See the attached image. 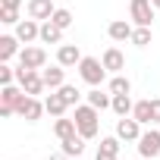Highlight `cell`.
Wrapping results in <instances>:
<instances>
[{
  "mask_svg": "<svg viewBox=\"0 0 160 160\" xmlns=\"http://www.w3.org/2000/svg\"><path fill=\"white\" fill-rule=\"evenodd\" d=\"M0 7H10V10H19L22 0H0Z\"/></svg>",
  "mask_w": 160,
  "mask_h": 160,
  "instance_id": "f546056e",
  "label": "cell"
},
{
  "mask_svg": "<svg viewBox=\"0 0 160 160\" xmlns=\"http://www.w3.org/2000/svg\"><path fill=\"white\" fill-rule=\"evenodd\" d=\"M78 75H82V82H88L91 88H101V82L107 78V66H104V60L82 57V63H78Z\"/></svg>",
  "mask_w": 160,
  "mask_h": 160,
  "instance_id": "7a4b0ae2",
  "label": "cell"
},
{
  "mask_svg": "<svg viewBox=\"0 0 160 160\" xmlns=\"http://www.w3.org/2000/svg\"><path fill=\"white\" fill-rule=\"evenodd\" d=\"M57 63L60 66H78V63H82V50H78L75 44H60V50H57Z\"/></svg>",
  "mask_w": 160,
  "mask_h": 160,
  "instance_id": "4fadbf2b",
  "label": "cell"
},
{
  "mask_svg": "<svg viewBox=\"0 0 160 160\" xmlns=\"http://www.w3.org/2000/svg\"><path fill=\"white\" fill-rule=\"evenodd\" d=\"M144 160H154V157H144Z\"/></svg>",
  "mask_w": 160,
  "mask_h": 160,
  "instance_id": "d6a6232c",
  "label": "cell"
},
{
  "mask_svg": "<svg viewBox=\"0 0 160 160\" xmlns=\"http://www.w3.org/2000/svg\"><path fill=\"white\" fill-rule=\"evenodd\" d=\"M132 44H135V47H148V44H151V25H135Z\"/></svg>",
  "mask_w": 160,
  "mask_h": 160,
  "instance_id": "d4e9b609",
  "label": "cell"
},
{
  "mask_svg": "<svg viewBox=\"0 0 160 160\" xmlns=\"http://www.w3.org/2000/svg\"><path fill=\"white\" fill-rule=\"evenodd\" d=\"M138 154L157 160V154H160V129H148V132H141V138H138Z\"/></svg>",
  "mask_w": 160,
  "mask_h": 160,
  "instance_id": "ba28073f",
  "label": "cell"
},
{
  "mask_svg": "<svg viewBox=\"0 0 160 160\" xmlns=\"http://www.w3.org/2000/svg\"><path fill=\"white\" fill-rule=\"evenodd\" d=\"M88 104L94 110H107V107H113V94H104L101 88H91L88 91Z\"/></svg>",
  "mask_w": 160,
  "mask_h": 160,
  "instance_id": "44dd1931",
  "label": "cell"
},
{
  "mask_svg": "<svg viewBox=\"0 0 160 160\" xmlns=\"http://www.w3.org/2000/svg\"><path fill=\"white\" fill-rule=\"evenodd\" d=\"M151 3H154V10H160V0H151Z\"/></svg>",
  "mask_w": 160,
  "mask_h": 160,
  "instance_id": "1f68e13d",
  "label": "cell"
},
{
  "mask_svg": "<svg viewBox=\"0 0 160 160\" xmlns=\"http://www.w3.org/2000/svg\"><path fill=\"white\" fill-rule=\"evenodd\" d=\"M41 41H44V44H60V41H63V28L53 25L50 19L41 22Z\"/></svg>",
  "mask_w": 160,
  "mask_h": 160,
  "instance_id": "ffe728a7",
  "label": "cell"
},
{
  "mask_svg": "<svg viewBox=\"0 0 160 160\" xmlns=\"http://www.w3.org/2000/svg\"><path fill=\"white\" fill-rule=\"evenodd\" d=\"M16 38L22 41V44H32V41H41V22L38 19H22L19 25H16Z\"/></svg>",
  "mask_w": 160,
  "mask_h": 160,
  "instance_id": "9c48e42d",
  "label": "cell"
},
{
  "mask_svg": "<svg viewBox=\"0 0 160 160\" xmlns=\"http://www.w3.org/2000/svg\"><path fill=\"white\" fill-rule=\"evenodd\" d=\"M151 104H154V122H160V98H154Z\"/></svg>",
  "mask_w": 160,
  "mask_h": 160,
  "instance_id": "4dcf8cb0",
  "label": "cell"
},
{
  "mask_svg": "<svg viewBox=\"0 0 160 160\" xmlns=\"http://www.w3.org/2000/svg\"><path fill=\"white\" fill-rule=\"evenodd\" d=\"M110 94H132V82L126 75H113L110 78Z\"/></svg>",
  "mask_w": 160,
  "mask_h": 160,
  "instance_id": "cb8c5ba5",
  "label": "cell"
},
{
  "mask_svg": "<svg viewBox=\"0 0 160 160\" xmlns=\"http://www.w3.org/2000/svg\"><path fill=\"white\" fill-rule=\"evenodd\" d=\"M132 107H135V104H132L129 94H113V107H110V110H113L116 116H132Z\"/></svg>",
  "mask_w": 160,
  "mask_h": 160,
  "instance_id": "603a6c76",
  "label": "cell"
},
{
  "mask_svg": "<svg viewBox=\"0 0 160 160\" xmlns=\"http://www.w3.org/2000/svg\"><path fill=\"white\" fill-rule=\"evenodd\" d=\"M22 94H25L22 85H0V116H13Z\"/></svg>",
  "mask_w": 160,
  "mask_h": 160,
  "instance_id": "3957f363",
  "label": "cell"
},
{
  "mask_svg": "<svg viewBox=\"0 0 160 160\" xmlns=\"http://www.w3.org/2000/svg\"><path fill=\"white\" fill-rule=\"evenodd\" d=\"M0 22L3 25H19V10H10V7H0Z\"/></svg>",
  "mask_w": 160,
  "mask_h": 160,
  "instance_id": "83f0119b",
  "label": "cell"
},
{
  "mask_svg": "<svg viewBox=\"0 0 160 160\" xmlns=\"http://www.w3.org/2000/svg\"><path fill=\"white\" fill-rule=\"evenodd\" d=\"M69 160H78V157H69Z\"/></svg>",
  "mask_w": 160,
  "mask_h": 160,
  "instance_id": "836d02e7",
  "label": "cell"
},
{
  "mask_svg": "<svg viewBox=\"0 0 160 160\" xmlns=\"http://www.w3.org/2000/svg\"><path fill=\"white\" fill-rule=\"evenodd\" d=\"M16 113H19L25 122H38V119H41V113H47V110H44V104H41L38 98H32V94H22V101L16 104Z\"/></svg>",
  "mask_w": 160,
  "mask_h": 160,
  "instance_id": "5b68a950",
  "label": "cell"
},
{
  "mask_svg": "<svg viewBox=\"0 0 160 160\" xmlns=\"http://www.w3.org/2000/svg\"><path fill=\"white\" fill-rule=\"evenodd\" d=\"M60 94H63V101L69 104V107H78V98H82V91H78L75 85H63V88H57Z\"/></svg>",
  "mask_w": 160,
  "mask_h": 160,
  "instance_id": "484cf974",
  "label": "cell"
},
{
  "mask_svg": "<svg viewBox=\"0 0 160 160\" xmlns=\"http://www.w3.org/2000/svg\"><path fill=\"white\" fill-rule=\"evenodd\" d=\"M16 82V69L10 63H0V85H13Z\"/></svg>",
  "mask_w": 160,
  "mask_h": 160,
  "instance_id": "f1b7e54d",
  "label": "cell"
},
{
  "mask_svg": "<svg viewBox=\"0 0 160 160\" xmlns=\"http://www.w3.org/2000/svg\"><path fill=\"white\" fill-rule=\"evenodd\" d=\"M116 138L119 141H138L141 138V122L135 116H119L116 122Z\"/></svg>",
  "mask_w": 160,
  "mask_h": 160,
  "instance_id": "52a82bcc",
  "label": "cell"
},
{
  "mask_svg": "<svg viewBox=\"0 0 160 160\" xmlns=\"http://www.w3.org/2000/svg\"><path fill=\"white\" fill-rule=\"evenodd\" d=\"M129 16L135 25H151L154 22V3L151 0H132L129 3Z\"/></svg>",
  "mask_w": 160,
  "mask_h": 160,
  "instance_id": "8992f818",
  "label": "cell"
},
{
  "mask_svg": "<svg viewBox=\"0 0 160 160\" xmlns=\"http://www.w3.org/2000/svg\"><path fill=\"white\" fill-rule=\"evenodd\" d=\"M44 110H47L50 116H63V113L69 110V104L63 101V94H60V91H50V94L44 98Z\"/></svg>",
  "mask_w": 160,
  "mask_h": 160,
  "instance_id": "e0dca14e",
  "label": "cell"
},
{
  "mask_svg": "<svg viewBox=\"0 0 160 160\" xmlns=\"http://www.w3.org/2000/svg\"><path fill=\"white\" fill-rule=\"evenodd\" d=\"M98 160H119V138H116V135L101 138V144H98Z\"/></svg>",
  "mask_w": 160,
  "mask_h": 160,
  "instance_id": "5bb4252c",
  "label": "cell"
},
{
  "mask_svg": "<svg viewBox=\"0 0 160 160\" xmlns=\"http://www.w3.org/2000/svg\"><path fill=\"white\" fill-rule=\"evenodd\" d=\"M132 32H135V28H132L126 19H113L110 28H107V35H110L113 41H132Z\"/></svg>",
  "mask_w": 160,
  "mask_h": 160,
  "instance_id": "2e32d148",
  "label": "cell"
},
{
  "mask_svg": "<svg viewBox=\"0 0 160 160\" xmlns=\"http://www.w3.org/2000/svg\"><path fill=\"white\" fill-rule=\"evenodd\" d=\"M19 66L22 69H44L47 66V50L44 47H35V44H25L19 50Z\"/></svg>",
  "mask_w": 160,
  "mask_h": 160,
  "instance_id": "277c9868",
  "label": "cell"
},
{
  "mask_svg": "<svg viewBox=\"0 0 160 160\" xmlns=\"http://www.w3.org/2000/svg\"><path fill=\"white\" fill-rule=\"evenodd\" d=\"M50 22H53V25H60V28H63V32H66V28H69V25H72V13H69V10H63V7H60V10H57V13H53V16H50Z\"/></svg>",
  "mask_w": 160,
  "mask_h": 160,
  "instance_id": "4316f807",
  "label": "cell"
},
{
  "mask_svg": "<svg viewBox=\"0 0 160 160\" xmlns=\"http://www.w3.org/2000/svg\"><path fill=\"white\" fill-rule=\"evenodd\" d=\"M53 135H57L60 141H66V138L78 135V126H75V119H63V116H57V122H53Z\"/></svg>",
  "mask_w": 160,
  "mask_h": 160,
  "instance_id": "d6986e66",
  "label": "cell"
},
{
  "mask_svg": "<svg viewBox=\"0 0 160 160\" xmlns=\"http://www.w3.org/2000/svg\"><path fill=\"white\" fill-rule=\"evenodd\" d=\"M75 126H78V135L85 141L98 138V132H101V110H94L91 104H78L75 107Z\"/></svg>",
  "mask_w": 160,
  "mask_h": 160,
  "instance_id": "6da1fadb",
  "label": "cell"
},
{
  "mask_svg": "<svg viewBox=\"0 0 160 160\" xmlns=\"http://www.w3.org/2000/svg\"><path fill=\"white\" fill-rule=\"evenodd\" d=\"M19 38L16 35H0V63H10L13 57H19Z\"/></svg>",
  "mask_w": 160,
  "mask_h": 160,
  "instance_id": "9a60e30c",
  "label": "cell"
},
{
  "mask_svg": "<svg viewBox=\"0 0 160 160\" xmlns=\"http://www.w3.org/2000/svg\"><path fill=\"white\" fill-rule=\"evenodd\" d=\"M41 75H44V85L50 88V91H57V88H63L66 85V66H44L41 69Z\"/></svg>",
  "mask_w": 160,
  "mask_h": 160,
  "instance_id": "8fae6325",
  "label": "cell"
},
{
  "mask_svg": "<svg viewBox=\"0 0 160 160\" xmlns=\"http://www.w3.org/2000/svg\"><path fill=\"white\" fill-rule=\"evenodd\" d=\"M132 116H135L141 126H151V122H154V104H151V101H135Z\"/></svg>",
  "mask_w": 160,
  "mask_h": 160,
  "instance_id": "ac0fdd59",
  "label": "cell"
},
{
  "mask_svg": "<svg viewBox=\"0 0 160 160\" xmlns=\"http://www.w3.org/2000/svg\"><path fill=\"white\" fill-rule=\"evenodd\" d=\"M60 144H63V154L66 157H82V151H85V138L82 135H72V138H66Z\"/></svg>",
  "mask_w": 160,
  "mask_h": 160,
  "instance_id": "7402d4cb",
  "label": "cell"
},
{
  "mask_svg": "<svg viewBox=\"0 0 160 160\" xmlns=\"http://www.w3.org/2000/svg\"><path fill=\"white\" fill-rule=\"evenodd\" d=\"M101 60H104L107 72H113V75H119V72L126 69V57H122V50H119V47H107Z\"/></svg>",
  "mask_w": 160,
  "mask_h": 160,
  "instance_id": "7c38bea8",
  "label": "cell"
},
{
  "mask_svg": "<svg viewBox=\"0 0 160 160\" xmlns=\"http://www.w3.org/2000/svg\"><path fill=\"white\" fill-rule=\"evenodd\" d=\"M25 10H28V16H32V19H38V22H47V19L57 13L53 0H28Z\"/></svg>",
  "mask_w": 160,
  "mask_h": 160,
  "instance_id": "30bf717a",
  "label": "cell"
}]
</instances>
